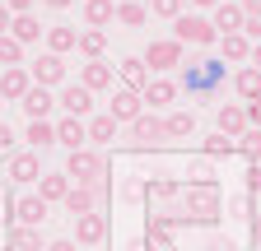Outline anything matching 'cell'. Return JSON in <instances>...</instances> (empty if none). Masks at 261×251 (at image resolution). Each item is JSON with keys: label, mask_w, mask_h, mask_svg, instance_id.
<instances>
[{"label": "cell", "mask_w": 261, "mask_h": 251, "mask_svg": "<svg viewBox=\"0 0 261 251\" xmlns=\"http://www.w3.org/2000/svg\"><path fill=\"white\" fill-rule=\"evenodd\" d=\"M215 79H224V60H196V66L187 70V84L191 88H210Z\"/></svg>", "instance_id": "obj_20"}, {"label": "cell", "mask_w": 261, "mask_h": 251, "mask_svg": "<svg viewBox=\"0 0 261 251\" xmlns=\"http://www.w3.org/2000/svg\"><path fill=\"white\" fill-rule=\"evenodd\" d=\"M243 5H238V0H219V5L210 10V23H215V33L224 38V33H243Z\"/></svg>", "instance_id": "obj_6"}, {"label": "cell", "mask_w": 261, "mask_h": 251, "mask_svg": "<svg viewBox=\"0 0 261 251\" xmlns=\"http://www.w3.org/2000/svg\"><path fill=\"white\" fill-rule=\"evenodd\" d=\"M10 246H14V251H47V242H42L38 228H14V233H10Z\"/></svg>", "instance_id": "obj_32"}, {"label": "cell", "mask_w": 261, "mask_h": 251, "mask_svg": "<svg viewBox=\"0 0 261 251\" xmlns=\"http://www.w3.org/2000/svg\"><path fill=\"white\" fill-rule=\"evenodd\" d=\"M10 23H14V14H10V5H5V0H0V38L10 33Z\"/></svg>", "instance_id": "obj_41"}, {"label": "cell", "mask_w": 261, "mask_h": 251, "mask_svg": "<svg viewBox=\"0 0 261 251\" xmlns=\"http://www.w3.org/2000/svg\"><path fill=\"white\" fill-rule=\"evenodd\" d=\"M149 70H173V66H182V42L177 38H163V42H149V51L140 56Z\"/></svg>", "instance_id": "obj_4"}, {"label": "cell", "mask_w": 261, "mask_h": 251, "mask_svg": "<svg viewBox=\"0 0 261 251\" xmlns=\"http://www.w3.org/2000/svg\"><path fill=\"white\" fill-rule=\"evenodd\" d=\"M117 70H121V79H126V88H136V93H145V88H149V66H145V60H140V56H126V60H121V66H117Z\"/></svg>", "instance_id": "obj_19"}, {"label": "cell", "mask_w": 261, "mask_h": 251, "mask_svg": "<svg viewBox=\"0 0 261 251\" xmlns=\"http://www.w3.org/2000/svg\"><path fill=\"white\" fill-rule=\"evenodd\" d=\"M28 88H33V75L23 66H5V75H0V98H5V103H19Z\"/></svg>", "instance_id": "obj_8"}, {"label": "cell", "mask_w": 261, "mask_h": 251, "mask_svg": "<svg viewBox=\"0 0 261 251\" xmlns=\"http://www.w3.org/2000/svg\"><path fill=\"white\" fill-rule=\"evenodd\" d=\"M233 149H238V140H228V135H219V131L205 140V153H210V159H219V153H233Z\"/></svg>", "instance_id": "obj_36"}, {"label": "cell", "mask_w": 261, "mask_h": 251, "mask_svg": "<svg viewBox=\"0 0 261 251\" xmlns=\"http://www.w3.org/2000/svg\"><path fill=\"white\" fill-rule=\"evenodd\" d=\"M42 5H51V10H70L75 0H42Z\"/></svg>", "instance_id": "obj_47"}, {"label": "cell", "mask_w": 261, "mask_h": 251, "mask_svg": "<svg viewBox=\"0 0 261 251\" xmlns=\"http://www.w3.org/2000/svg\"><path fill=\"white\" fill-rule=\"evenodd\" d=\"M5 251H14V246H5Z\"/></svg>", "instance_id": "obj_51"}, {"label": "cell", "mask_w": 261, "mask_h": 251, "mask_svg": "<svg viewBox=\"0 0 261 251\" xmlns=\"http://www.w3.org/2000/svg\"><path fill=\"white\" fill-rule=\"evenodd\" d=\"M28 75H33V84L51 88V84H61V79H65V60H61L56 51H42V56H38V60L28 66Z\"/></svg>", "instance_id": "obj_5"}, {"label": "cell", "mask_w": 261, "mask_h": 251, "mask_svg": "<svg viewBox=\"0 0 261 251\" xmlns=\"http://www.w3.org/2000/svg\"><path fill=\"white\" fill-rule=\"evenodd\" d=\"M47 251H75V242H70V237H61V242H47Z\"/></svg>", "instance_id": "obj_45"}, {"label": "cell", "mask_w": 261, "mask_h": 251, "mask_svg": "<svg viewBox=\"0 0 261 251\" xmlns=\"http://www.w3.org/2000/svg\"><path fill=\"white\" fill-rule=\"evenodd\" d=\"M10 177H14L19 186L38 181V177H42V159H38V149H33V153H14V163H10Z\"/></svg>", "instance_id": "obj_15"}, {"label": "cell", "mask_w": 261, "mask_h": 251, "mask_svg": "<svg viewBox=\"0 0 261 251\" xmlns=\"http://www.w3.org/2000/svg\"><path fill=\"white\" fill-rule=\"evenodd\" d=\"M130 140H136V144H163V140H168V131H163V121H154V116H136V121H130Z\"/></svg>", "instance_id": "obj_12"}, {"label": "cell", "mask_w": 261, "mask_h": 251, "mask_svg": "<svg viewBox=\"0 0 261 251\" xmlns=\"http://www.w3.org/2000/svg\"><path fill=\"white\" fill-rule=\"evenodd\" d=\"M163 131H168V140H187V135H196V116L191 112H173L163 121Z\"/></svg>", "instance_id": "obj_31"}, {"label": "cell", "mask_w": 261, "mask_h": 251, "mask_svg": "<svg viewBox=\"0 0 261 251\" xmlns=\"http://www.w3.org/2000/svg\"><path fill=\"white\" fill-rule=\"evenodd\" d=\"M103 47H108V33H103V28H89V33H80V47H75V51H84L89 60H98V56H103Z\"/></svg>", "instance_id": "obj_33"}, {"label": "cell", "mask_w": 261, "mask_h": 251, "mask_svg": "<svg viewBox=\"0 0 261 251\" xmlns=\"http://www.w3.org/2000/svg\"><path fill=\"white\" fill-rule=\"evenodd\" d=\"M256 242H261V214H256Z\"/></svg>", "instance_id": "obj_50"}, {"label": "cell", "mask_w": 261, "mask_h": 251, "mask_svg": "<svg viewBox=\"0 0 261 251\" xmlns=\"http://www.w3.org/2000/svg\"><path fill=\"white\" fill-rule=\"evenodd\" d=\"M173 38L177 42H196V47H210L219 33H215V23L205 14H177L173 19Z\"/></svg>", "instance_id": "obj_2"}, {"label": "cell", "mask_w": 261, "mask_h": 251, "mask_svg": "<svg viewBox=\"0 0 261 251\" xmlns=\"http://www.w3.org/2000/svg\"><path fill=\"white\" fill-rule=\"evenodd\" d=\"M0 103H5V98H0Z\"/></svg>", "instance_id": "obj_53"}, {"label": "cell", "mask_w": 261, "mask_h": 251, "mask_svg": "<svg viewBox=\"0 0 261 251\" xmlns=\"http://www.w3.org/2000/svg\"><path fill=\"white\" fill-rule=\"evenodd\" d=\"M117 23L121 28H145L149 23V10L140 5V0H117Z\"/></svg>", "instance_id": "obj_25"}, {"label": "cell", "mask_w": 261, "mask_h": 251, "mask_svg": "<svg viewBox=\"0 0 261 251\" xmlns=\"http://www.w3.org/2000/svg\"><path fill=\"white\" fill-rule=\"evenodd\" d=\"M219 47H224V60H252V42H247V33H224Z\"/></svg>", "instance_id": "obj_28"}, {"label": "cell", "mask_w": 261, "mask_h": 251, "mask_svg": "<svg viewBox=\"0 0 261 251\" xmlns=\"http://www.w3.org/2000/svg\"><path fill=\"white\" fill-rule=\"evenodd\" d=\"M80 47V33H75V28H47V51H56V56H65V51H75Z\"/></svg>", "instance_id": "obj_27"}, {"label": "cell", "mask_w": 261, "mask_h": 251, "mask_svg": "<svg viewBox=\"0 0 261 251\" xmlns=\"http://www.w3.org/2000/svg\"><path fill=\"white\" fill-rule=\"evenodd\" d=\"M117 140V116L103 112V116H93L89 121V144H112Z\"/></svg>", "instance_id": "obj_26"}, {"label": "cell", "mask_w": 261, "mask_h": 251, "mask_svg": "<svg viewBox=\"0 0 261 251\" xmlns=\"http://www.w3.org/2000/svg\"><path fill=\"white\" fill-rule=\"evenodd\" d=\"M56 144H65V149H89V125L80 121V116H65V121H56Z\"/></svg>", "instance_id": "obj_11"}, {"label": "cell", "mask_w": 261, "mask_h": 251, "mask_svg": "<svg viewBox=\"0 0 261 251\" xmlns=\"http://www.w3.org/2000/svg\"><path fill=\"white\" fill-rule=\"evenodd\" d=\"M256 251H261V242H256Z\"/></svg>", "instance_id": "obj_52"}, {"label": "cell", "mask_w": 261, "mask_h": 251, "mask_svg": "<svg viewBox=\"0 0 261 251\" xmlns=\"http://www.w3.org/2000/svg\"><path fill=\"white\" fill-rule=\"evenodd\" d=\"M149 14H159V19H177V14H182V0H149Z\"/></svg>", "instance_id": "obj_37"}, {"label": "cell", "mask_w": 261, "mask_h": 251, "mask_svg": "<svg viewBox=\"0 0 261 251\" xmlns=\"http://www.w3.org/2000/svg\"><path fill=\"white\" fill-rule=\"evenodd\" d=\"M238 149L247 153L252 163H261V125H247V131L238 135Z\"/></svg>", "instance_id": "obj_34"}, {"label": "cell", "mask_w": 261, "mask_h": 251, "mask_svg": "<svg viewBox=\"0 0 261 251\" xmlns=\"http://www.w3.org/2000/svg\"><path fill=\"white\" fill-rule=\"evenodd\" d=\"M56 103L65 107V116H80V121H84V116H89V107H93V93H89L84 84H65Z\"/></svg>", "instance_id": "obj_10"}, {"label": "cell", "mask_w": 261, "mask_h": 251, "mask_svg": "<svg viewBox=\"0 0 261 251\" xmlns=\"http://www.w3.org/2000/svg\"><path fill=\"white\" fill-rule=\"evenodd\" d=\"M243 33L261 42V14H247V19H243Z\"/></svg>", "instance_id": "obj_39"}, {"label": "cell", "mask_w": 261, "mask_h": 251, "mask_svg": "<svg viewBox=\"0 0 261 251\" xmlns=\"http://www.w3.org/2000/svg\"><path fill=\"white\" fill-rule=\"evenodd\" d=\"M10 38L28 47V42H38V38H47V28H42L38 19H33V14H14V23H10Z\"/></svg>", "instance_id": "obj_21"}, {"label": "cell", "mask_w": 261, "mask_h": 251, "mask_svg": "<svg viewBox=\"0 0 261 251\" xmlns=\"http://www.w3.org/2000/svg\"><path fill=\"white\" fill-rule=\"evenodd\" d=\"M5 5H10V14H28V10H33V0H5Z\"/></svg>", "instance_id": "obj_43"}, {"label": "cell", "mask_w": 261, "mask_h": 251, "mask_svg": "<svg viewBox=\"0 0 261 251\" xmlns=\"http://www.w3.org/2000/svg\"><path fill=\"white\" fill-rule=\"evenodd\" d=\"M247 191H252V196L261 191V163H252V168H247Z\"/></svg>", "instance_id": "obj_40"}, {"label": "cell", "mask_w": 261, "mask_h": 251, "mask_svg": "<svg viewBox=\"0 0 261 251\" xmlns=\"http://www.w3.org/2000/svg\"><path fill=\"white\" fill-rule=\"evenodd\" d=\"M140 107H145V93H136V88H117L112 93V116L117 121H136Z\"/></svg>", "instance_id": "obj_13"}, {"label": "cell", "mask_w": 261, "mask_h": 251, "mask_svg": "<svg viewBox=\"0 0 261 251\" xmlns=\"http://www.w3.org/2000/svg\"><path fill=\"white\" fill-rule=\"evenodd\" d=\"M252 66H261V42H256V47H252Z\"/></svg>", "instance_id": "obj_49"}, {"label": "cell", "mask_w": 261, "mask_h": 251, "mask_svg": "<svg viewBox=\"0 0 261 251\" xmlns=\"http://www.w3.org/2000/svg\"><path fill=\"white\" fill-rule=\"evenodd\" d=\"M14 218H19V228H42V218H47V200L42 196H23L14 205Z\"/></svg>", "instance_id": "obj_14"}, {"label": "cell", "mask_w": 261, "mask_h": 251, "mask_svg": "<svg viewBox=\"0 0 261 251\" xmlns=\"http://www.w3.org/2000/svg\"><path fill=\"white\" fill-rule=\"evenodd\" d=\"M233 88H238V98H261V66H243L238 75H233Z\"/></svg>", "instance_id": "obj_23"}, {"label": "cell", "mask_w": 261, "mask_h": 251, "mask_svg": "<svg viewBox=\"0 0 261 251\" xmlns=\"http://www.w3.org/2000/svg\"><path fill=\"white\" fill-rule=\"evenodd\" d=\"M247 125H261V98L247 103Z\"/></svg>", "instance_id": "obj_42"}, {"label": "cell", "mask_w": 261, "mask_h": 251, "mask_svg": "<svg viewBox=\"0 0 261 251\" xmlns=\"http://www.w3.org/2000/svg\"><path fill=\"white\" fill-rule=\"evenodd\" d=\"M19 60H23V42H14L5 33V38H0V66H19Z\"/></svg>", "instance_id": "obj_35"}, {"label": "cell", "mask_w": 261, "mask_h": 251, "mask_svg": "<svg viewBox=\"0 0 261 251\" xmlns=\"http://www.w3.org/2000/svg\"><path fill=\"white\" fill-rule=\"evenodd\" d=\"M247 131V107H238V103H228V107H219V135H228V140H238Z\"/></svg>", "instance_id": "obj_18"}, {"label": "cell", "mask_w": 261, "mask_h": 251, "mask_svg": "<svg viewBox=\"0 0 261 251\" xmlns=\"http://www.w3.org/2000/svg\"><path fill=\"white\" fill-rule=\"evenodd\" d=\"M243 5V14H261V0H238Z\"/></svg>", "instance_id": "obj_46"}, {"label": "cell", "mask_w": 261, "mask_h": 251, "mask_svg": "<svg viewBox=\"0 0 261 251\" xmlns=\"http://www.w3.org/2000/svg\"><path fill=\"white\" fill-rule=\"evenodd\" d=\"M23 140H28L33 149H47V144H56V125H51V121H28Z\"/></svg>", "instance_id": "obj_30"}, {"label": "cell", "mask_w": 261, "mask_h": 251, "mask_svg": "<svg viewBox=\"0 0 261 251\" xmlns=\"http://www.w3.org/2000/svg\"><path fill=\"white\" fill-rule=\"evenodd\" d=\"M65 209H70V218L93 214V209H98V186H70V196H65Z\"/></svg>", "instance_id": "obj_17"}, {"label": "cell", "mask_w": 261, "mask_h": 251, "mask_svg": "<svg viewBox=\"0 0 261 251\" xmlns=\"http://www.w3.org/2000/svg\"><path fill=\"white\" fill-rule=\"evenodd\" d=\"M38 196L51 205V200H61L65 205V196H70V177H65V172H42L38 177Z\"/></svg>", "instance_id": "obj_16"}, {"label": "cell", "mask_w": 261, "mask_h": 251, "mask_svg": "<svg viewBox=\"0 0 261 251\" xmlns=\"http://www.w3.org/2000/svg\"><path fill=\"white\" fill-rule=\"evenodd\" d=\"M10 144H14V131H10L5 121H0V149H10Z\"/></svg>", "instance_id": "obj_44"}, {"label": "cell", "mask_w": 261, "mask_h": 251, "mask_svg": "<svg viewBox=\"0 0 261 251\" xmlns=\"http://www.w3.org/2000/svg\"><path fill=\"white\" fill-rule=\"evenodd\" d=\"M191 5H196V10H215L219 0H191Z\"/></svg>", "instance_id": "obj_48"}, {"label": "cell", "mask_w": 261, "mask_h": 251, "mask_svg": "<svg viewBox=\"0 0 261 251\" xmlns=\"http://www.w3.org/2000/svg\"><path fill=\"white\" fill-rule=\"evenodd\" d=\"M182 209H187V218H196V224H210V218L219 214V191H215V181H191L187 196H182Z\"/></svg>", "instance_id": "obj_1"}, {"label": "cell", "mask_w": 261, "mask_h": 251, "mask_svg": "<svg viewBox=\"0 0 261 251\" xmlns=\"http://www.w3.org/2000/svg\"><path fill=\"white\" fill-rule=\"evenodd\" d=\"M89 93H98V88H112V66H108V60L103 56H98V60H89V66H84V79H80Z\"/></svg>", "instance_id": "obj_22"}, {"label": "cell", "mask_w": 261, "mask_h": 251, "mask_svg": "<svg viewBox=\"0 0 261 251\" xmlns=\"http://www.w3.org/2000/svg\"><path fill=\"white\" fill-rule=\"evenodd\" d=\"M103 237H108V218L98 214V209H93V214H80V218H75V242H80V246H98Z\"/></svg>", "instance_id": "obj_7"}, {"label": "cell", "mask_w": 261, "mask_h": 251, "mask_svg": "<svg viewBox=\"0 0 261 251\" xmlns=\"http://www.w3.org/2000/svg\"><path fill=\"white\" fill-rule=\"evenodd\" d=\"M117 19V5L112 0H84V23L89 28H108Z\"/></svg>", "instance_id": "obj_24"}, {"label": "cell", "mask_w": 261, "mask_h": 251, "mask_svg": "<svg viewBox=\"0 0 261 251\" xmlns=\"http://www.w3.org/2000/svg\"><path fill=\"white\" fill-rule=\"evenodd\" d=\"M177 98V84L173 79H149V88H145V103L149 107H168Z\"/></svg>", "instance_id": "obj_29"}, {"label": "cell", "mask_w": 261, "mask_h": 251, "mask_svg": "<svg viewBox=\"0 0 261 251\" xmlns=\"http://www.w3.org/2000/svg\"><path fill=\"white\" fill-rule=\"evenodd\" d=\"M19 107L28 112V121H47V116H51V107H56V98H51L42 84H33L23 98H19Z\"/></svg>", "instance_id": "obj_9"}, {"label": "cell", "mask_w": 261, "mask_h": 251, "mask_svg": "<svg viewBox=\"0 0 261 251\" xmlns=\"http://www.w3.org/2000/svg\"><path fill=\"white\" fill-rule=\"evenodd\" d=\"M98 172H103V159H98L93 149H75L70 159H65V177L75 186H98Z\"/></svg>", "instance_id": "obj_3"}, {"label": "cell", "mask_w": 261, "mask_h": 251, "mask_svg": "<svg viewBox=\"0 0 261 251\" xmlns=\"http://www.w3.org/2000/svg\"><path fill=\"white\" fill-rule=\"evenodd\" d=\"M149 237L154 242H168L173 237V224H168V218H149Z\"/></svg>", "instance_id": "obj_38"}]
</instances>
